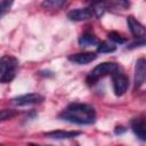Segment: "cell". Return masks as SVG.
I'll return each instance as SVG.
<instances>
[{
    "label": "cell",
    "instance_id": "1",
    "mask_svg": "<svg viewBox=\"0 0 146 146\" xmlns=\"http://www.w3.org/2000/svg\"><path fill=\"white\" fill-rule=\"evenodd\" d=\"M59 119L76 124H91L96 121V111L89 104L73 103L59 114Z\"/></svg>",
    "mask_w": 146,
    "mask_h": 146
},
{
    "label": "cell",
    "instance_id": "2",
    "mask_svg": "<svg viewBox=\"0 0 146 146\" xmlns=\"http://www.w3.org/2000/svg\"><path fill=\"white\" fill-rule=\"evenodd\" d=\"M119 71V66L115 63H111V62H106V63H102L99 65H97L91 72L90 74L87 76V83L88 84H94L98 79L107 75V74H113L116 73Z\"/></svg>",
    "mask_w": 146,
    "mask_h": 146
},
{
    "label": "cell",
    "instance_id": "3",
    "mask_svg": "<svg viewBox=\"0 0 146 146\" xmlns=\"http://www.w3.org/2000/svg\"><path fill=\"white\" fill-rule=\"evenodd\" d=\"M112 82H113V90L116 96H122L125 94L129 87V79L122 73H113L112 74Z\"/></svg>",
    "mask_w": 146,
    "mask_h": 146
},
{
    "label": "cell",
    "instance_id": "4",
    "mask_svg": "<svg viewBox=\"0 0 146 146\" xmlns=\"http://www.w3.org/2000/svg\"><path fill=\"white\" fill-rule=\"evenodd\" d=\"M43 100V97L40 94H26L22 96H17L11 99V103L16 106H26V105H33L39 104Z\"/></svg>",
    "mask_w": 146,
    "mask_h": 146
},
{
    "label": "cell",
    "instance_id": "5",
    "mask_svg": "<svg viewBox=\"0 0 146 146\" xmlns=\"http://www.w3.org/2000/svg\"><path fill=\"white\" fill-rule=\"evenodd\" d=\"M92 10L90 7H84V8H78V9H73L71 11L67 13V18L70 21H74V22H81V21H87L89 18H91L92 16Z\"/></svg>",
    "mask_w": 146,
    "mask_h": 146
},
{
    "label": "cell",
    "instance_id": "6",
    "mask_svg": "<svg viewBox=\"0 0 146 146\" xmlns=\"http://www.w3.org/2000/svg\"><path fill=\"white\" fill-rule=\"evenodd\" d=\"M17 65H18V62L15 57L9 56V55L2 56L0 58V76L3 75L7 72L16 71Z\"/></svg>",
    "mask_w": 146,
    "mask_h": 146
},
{
    "label": "cell",
    "instance_id": "7",
    "mask_svg": "<svg viewBox=\"0 0 146 146\" xmlns=\"http://www.w3.org/2000/svg\"><path fill=\"white\" fill-rule=\"evenodd\" d=\"M145 59L144 58H139L136 63V68H135V88H140L145 81Z\"/></svg>",
    "mask_w": 146,
    "mask_h": 146
},
{
    "label": "cell",
    "instance_id": "8",
    "mask_svg": "<svg viewBox=\"0 0 146 146\" xmlns=\"http://www.w3.org/2000/svg\"><path fill=\"white\" fill-rule=\"evenodd\" d=\"M96 58H97V55L94 52H80V54H74V55L68 56V60L76 63V64H80V65L91 63Z\"/></svg>",
    "mask_w": 146,
    "mask_h": 146
},
{
    "label": "cell",
    "instance_id": "9",
    "mask_svg": "<svg viewBox=\"0 0 146 146\" xmlns=\"http://www.w3.org/2000/svg\"><path fill=\"white\" fill-rule=\"evenodd\" d=\"M131 129L135 132V135L140 139L145 140L146 139V130H145V120L143 117L133 119L131 121Z\"/></svg>",
    "mask_w": 146,
    "mask_h": 146
},
{
    "label": "cell",
    "instance_id": "10",
    "mask_svg": "<svg viewBox=\"0 0 146 146\" xmlns=\"http://www.w3.org/2000/svg\"><path fill=\"white\" fill-rule=\"evenodd\" d=\"M81 131H65V130H55V131H49L46 132L44 136L54 138V139H70L74 138L79 135H81Z\"/></svg>",
    "mask_w": 146,
    "mask_h": 146
},
{
    "label": "cell",
    "instance_id": "11",
    "mask_svg": "<svg viewBox=\"0 0 146 146\" xmlns=\"http://www.w3.org/2000/svg\"><path fill=\"white\" fill-rule=\"evenodd\" d=\"M127 23H128V26L131 31V33L137 36V38H143L144 34H145V27L137 21L132 16H129L127 18Z\"/></svg>",
    "mask_w": 146,
    "mask_h": 146
},
{
    "label": "cell",
    "instance_id": "12",
    "mask_svg": "<svg viewBox=\"0 0 146 146\" xmlns=\"http://www.w3.org/2000/svg\"><path fill=\"white\" fill-rule=\"evenodd\" d=\"M98 40L95 35L90 34V33H84L83 35L80 36L79 39V44L81 47H88V46H92V44H97Z\"/></svg>",
    "mask_w": 146,
    "mask_h": 146
},
{
    "label": "cell",
    "instance_id": "13",
    "mask_svg": "<svg viewBox=\"0 0 146 146\" xmlns=\"http://www.w3.org/2000/svg\"><path fill=\"white\" fill-rule=\"evenodd\" d=\"M64 5H65V1H62V0H46V1H42L41 3L42 7L48 9H58Z\"/></svg>",
    "mask_w": 146,
    "mask_h": 146
},
{
    "label": "cell",
    "instance_id": "14",
    "mask_svg": "<svg viewBox=\"0 0 146 146\" xmlns=\"http://www.w3.org/2000/svg\"><path fill=\"white\" fill-rule=\"evenodd\" d=\"M91 10H92V14H95L96 17H100L103 16V14L105 13V9H106V5L104 2H95L91 5Z\"/></svg>",
    "mask_w": 146,
    "mask_h": 146
},
{
    "label": "cell",
    "instance_id": "15",
    "mask_svg": "<svg viewBox=\"0 0 146 146\" xmlns=\"http://www.w3.org/2000/svg\"><path fill=\"white\" fill-rule=\"evenodd\" d=\"M115 50H116V47L112 43H108V42H100L97 46L98 52H113Z\"/></svg>",
    "mask_w": 146,
    "mask_h": 146
},
{
    "label": "cell",
    "instance_id": "16",
    "mask_svg": "<svg viewBox=\"0 0 146 146\" xmlns=\"http://www.w3.org/2000/svg\"><path fill=\"white\" fill-rule=\"evenodd\" d=\"M18 112L16 110H11V108H2L0 110V121L1 120H6V119H10L13 116H15Z\"/></svg>",
    "mask_w": 146,
    "mask_h": 146
},
{
    "label": "cell",
    "instance_id": "17",
    "mask_svg": "<svg viewBox=\"0 0 146 146\" xmlns=\"http://www.w3.org/2000/svg\"><path fill=\"white\" fill-rule=\"evenodd\" d=\"M11 5H13V1H8V0H5V1L0 2V18L10 9Z\"/></svg>",
    "mask_w": 146,
    "mask_h": 146
},
{
    "label": "cell",
    "instance_id": "18",
    "mask_svg": "<svg viewBox=\"0 0 146 146\" xmlns=\"http://www.w3.org/2000/svg\"><path fill=\"white\" fill-rule=\"evenodd\" d=\"M108 38H110V40H112L113 42H115V43H124L125 42V39L124 38H122L119 33H116V32H110L108 33Z\"/></svg>",
    "mask_w": 146,
    "mask_h": 146
},
{
    "label": "cell",
    "instance_id": "19",
    "mask_svg": "<svg viewBox=\"0 0 146 146\" xmlns=\"http://www.w3.org/2000/svg\"><path fill=\"white\" fill-rule=\"evenodd\" d=\"M15 74H16V71H10V72L5 73L3 75L0 76V82L1 83H8V82H10L15 78Z\"/></svg>",
    "mask_w": 146,
    "mask_h": 146
},
{
    "label": "cell",
    "instance_id": "20",
    "mask_svg": "<svg viewBox=\"0 0 146 146\" xmlns=\"http://www.w3.org/2000/svg\"><path fill=\"white\" fill-rule=\"evenodd\" d=\"M143 46H145V38H144V36H143V38H138V40L135 41V42H132L130 46H128V48H129V49H132V48L143 47Z\"/></svg>",
    "mask_w": 146,
    "mask_h": 146
},
{
    "label": "cell",
    "instance_id": "21",
    "mask_svg": "<svg viewBox=\"0 0 146 146\" xmlns=\"http://www.w3.org/2000/svg\"><path fill=\"white\" fill-rule=\"evenodd\" d=\"M124 131H125V129H122V127H116V129H115V133H122Z\"/></svg>",
    "mask_w": 146,
    "mask_h": 146
},
{
    "label": "cell",
    "instance_id": "22",
    "mask_svg": "<svg viewBox=\"0 0 146 146\" xmlns=\"http://www.w3.org/2000/svg\"><path fill=\"white\" fill-rule=\"evenodd\" d=\"M30 146H38V145H33V144H30Z\"/></svg>",
    "mask_w": 146,
    "mask_h": 146
},
{
    "label": "cell",
    "instance_id": "23",
    "mask_svg": "<svg viewBox=\"0 0 146 146\" xmlns=\"http://www.w3.org/2000/svg\"><path fill=\"white\" fill-rule=\"evenodd\" d=\"M0 146H1V145H0Z\"/></svg>",
    "mask_w": 146,
    "mask_h": 146
}]
</instances>
